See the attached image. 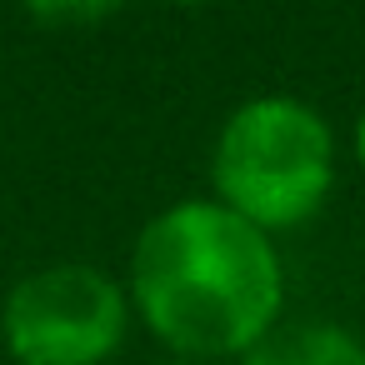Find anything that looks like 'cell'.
I'll use <instances>...</instances> for the list:
<instances>
[{
  "instance_id": "cell-1",
  "label": "cell",
  "mask_w": 365,
  "mask_h": 365,
  "mask_svg": "<svg viewBox=\"0 0 365 365\" xmlns=\"http://www.w3.org/2000/svg\"><path fill=\"white\" fill-rule=\"evenodd\" d=\"M130 300L175 355L200 365L245 355L275 330L285 300L280 255L265 230L220 200H180L135 235Z\"/></svg>"
},
{
  "instance_id": "cell-2",
  "label": "cell",
  "mask_w": 365,
  "mask_h": 365,
  "mask_svg": "<svg viewBox=\"0 0 365 365\" xmlns=\"http://www.w3.org/2000/svg\"><path fill=\"white\" fill-rule=\"evenodd\" d=\"M215 200L255 230L310 220L335 180V135L325 115L295 96H255L235 106L210 150Z\"/></svg>"
},
{
  "instance_id": "cell-3",
  "label": "cell",
  "mask_w": 365,
  "mask_h": 365,
  "mask_svg": "<svg viewBox=\"0 0 365 365\" xmlns=\"http://www.w3.org/2000/svg\"><path fill=\"white\" fill-rule=\"evenodd\" d=\"M125 290L86 260L21 275L0 305V335L21 365H101L125 340Z\"/></svg>"
},
{
  "instance_id": "cell-4",
  "label": "cell",
  "mask_w": 365,
  "mask_h": 365,
  "mask_svg": "<svg viewBox=\"0 0 365 365\" xmlns=\"http://www.w3.org/2000/svg\"><path fill=\"white\" fill-rule=\"evenodd\" d=\"M240 365H365V345L340 325H285L260 335Z\"/></svg>"
},
{
  "instance_id": "cell-5",
  "label": "cell",
  "mask_w": 365,
  "mask_h": 365,
  "mask_svg": "<svg viewBox=\"0 0 365 365\" xmlns=\"http://www.w3.org/2000/svg\"><path fill=\"white\" fill-rule=\"evenodd\" d=\"M26 16L36 26H51V31H86V26H101L110 21L125 0H21Z\"/></svg>"
},
{
  "instance_id": "cell-6",
  "label": "cell",
  "mask_w": 365,
  "mask_h": 365,
  "mask_svg": "<svg viewBox=\"0 0 365 365\" xmlns=\"http://www.w3.org/2000/svg\"><path fill=\"white\" fill-rule=\"evenodd\" d=\"M355 155H360V165H365V110H360V120H355Z\"/></svg>"
},
{
  "instance_id": "cell-7",
  "label": "cell",
  "mask_w": 365,
  "mask_h": 365,
  "mask_svg": "<svg viewBox=\"0 0 365 365\" xmlns=\"http://www.w3.org/2000/svg\"><path fill=\"white\" fill-rule=\"evenodd\" d=\"M180 365H200V360H180Z\"/></svg>"
},
{
  "instance_id": "cell-8",
  "label": "cell",
  "mask_w": 365,
  "mask_h": 365,
  "mask_svg": "<svg viewBox=\"0 0 365 365\" xmlns=\"http://www.w3.org/2000/svg\"><path fill=\"white\" fill-rule=\"evenodd\" d=\"M185 6H200V0H185Z\"/></svg>"
}]
</instances>
